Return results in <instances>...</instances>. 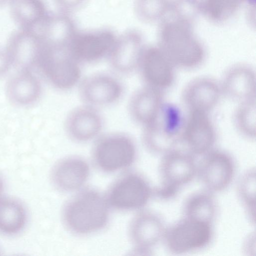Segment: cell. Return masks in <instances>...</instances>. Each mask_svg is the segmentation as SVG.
Masks as SVG:
<instances>
[{
    "mask_svg": "<svg viewBox=\"0 0 256 256\" xmlns=\"http://www.w3.org/2000/svg\"><path fill=\"white\" fill-rule=\"evenodd\" d=\"M254 70L244 64L229 68L220 83L222 93L240 102L256 99Z\"/></svg>",
    "mask_w": 256,
    "mask_h": 256,
    "instance_id": "obj_21",
    "label": "cell"
},
{
    "mask_svg": "<svg viewBox=\"0 0 256 256\" xmlns=\"http://www.w3.org/2000/svg\"><path fill=\"white\" fill-rule=\"evenodd\" d=\"M117 36L108 28L77 30L66 47L82 64L94 63L108 58Z\"/></svg>",
    "mask_w": 256,
    "mask_h": 256,
    "instance_id": "obj_10",
    "label": "cell"
},
{
    "mask_svg": "<svg viewBox=\"0 0 256 256\" xmlns=\"http://www.w3.org/2000/svg\"><path fill=\"white\" fill-rule=\"evenodd\" d=\"M76 192L62 208V219L67 230L82 236L104 228L109 221L110 208L104 196L90 188Z\"/></svg>",
    "mask_w": 256,
    "mask_h": 256,
    "instance_id": "obj_1",
    "label": "cell"
},
{
    "mask_svg": "<svg viewBox=\"0 0 256 256\" xmlns=\"http://www.w3.org/2000/svg\"><path fill=\"white\" fill-rule=\"evenodd\" d=\"M64 123L68 138L81 143L96 139L104 126V118L98 108L84 104L72 110Z\"/></svg>",
    "mask_w": 256,
    "mask_h": 256,
    "instance_id": "obj_17",
    "label": "cell"
},
{
    "mask_svg": "<svg viewBox=\"0 0 256 256\" xmlns=\"http://www.w3.org/2000/svg\"><path fill=\"white\" fill-rule=\"evenodd\" d=\"M145 46L141 34L129 30L118 36L108 57L111 68L120 74L138 70Z\"/></svg>",
    "mask_w": 256,
    "mask_h": 256,
    "instance_id": "obj_16",
    "label": "cell"
},
{
    "mask_svg": "<svg viewBox=\"0 0 256 256\" xmlns=\"http://www.w3.org/2000/svg\"><path fill=\"white\" fill-rule=\"evenodd\" d=\"M176 68L159 46H145L138 70L144 86L164 92L172 86Z\"/></svg>",
    "mask_w": 256,
    "mask_h": 256,
    "instance_id": "obj_14",
    "label": "cell"
},
{
    "mask_svg": "<svg viewBox=\"0 0 256 256\" xmlns=\"http://www.w3.org/2000/svg\"><path fill=\"white\" fill-rule=\"evenodd\" d=\"M163 218L156 212L142 210L131 220L128 236L133 245L132 252L150 255L162 240L166 228Z\"/></svg>",
    "mask_w": 256,
    "mask_h": 256,
    "instance_id": "obj_12",
    "label": "cell"
},
{
    "mask_svg": "<svg viewBox=\"0 0 256 256\" xmlns=\"http://www.w3.org/2000/svg\"><path fill=\"white\" fill-rule=\"evenodd\" d=\"M26 221V211L18 202L11 198H0V232L16 234L24 228Z\"/></svg>",
    "mask_w": 256,
    "mask_h": 256,
    "instance_id": "obj_26",
    "label": "cell"
},
{
    "mask_svg": "<svg viewBox=\"0 0 256 256\" xmlns=\"http://www.w3.org/2000/svg\"><path fill=\"white\" fill-rule=\"evenodd\" d=\"M209 114L192 110L184 117L180 144L195 157L214 149L216 141V127Z\"/></svg>",
    "mask_w": 256,
    "mask_h": 256,
    "instance_id": "obj_11",
    "label": "cell"
},
{
    "mask_svg": "<svg viewBox=\"0 0 256 256\" xmlns=\"http://www.w3.org/2000/svg\"><path fill=\"white\" fill-rule=\"evenodd\" d=\"M87 0H54L58 11L70 14L80 8Z\"/></svg>",
    "mask_w": 256,
    "mask_h": 256,
    "instance_id": "obj_31",
    "label": "cell"
},
{
    "mask_svg": "<svg viewBox=\"0 0 256 256\" xmlns=\"http://www.w3.org/2000/svg\"><path fill=\"white\" fill-rule=\"evenodd\" d=\"M198 162L197 176L204 189L213 193L226 190L234 180L236 161L228 152L214 148Z\"/></svg>",
    "mask_w": 256,
    "mask_h": 256,
    "instance_id": "obj_9",
    "label": "cell"
},
{
    "mask_svg": "<svg viewBox=\"0 0 256 256\" xmlns=\"http://www.w3.org/2000/svg\"><path fill=\"white\" fill-rule=\"evenodd\" d=\"M42 86L40 79L31 71H20L8 80L6 93L13 104L26 106L40 98Z\"/></svg>",
    "mask_w": 256,
    "mask_h": 256,
    "instance_id": "obj_23",
    "label": "cell"
},
{
    "mask_svg": "<svg viewBox=\"0 0 256 256\" xmlns=\"http://www.w3.org/2000/svg\"><path fill=\"white\" fill-rule=\"evenodd\" d=\"M162 156L159 166L160 182L154 188V196L160 200H171L196 176L198 162L194 156L178 148Z\"/></svg>",
    "mask_w": 256,
    "mask_h": 256,
    "instance_id": "obj_4",
    "label": "cell"
},
{
    "mask_svg": "<svg viewBox=\"0 0 256 256\" xmlns=\"http://www.w3.org/2000/svg\"><path fill=\"white\" fill-rule=\"evenodd\" d=\"M134 8L139 20L145 22H152L160 16L162 0H134Z\"/></svg>",
    "mask_w": 256,
    "mask_h": 256,
    "instance_id": "obj_30",
    "label": "cell"
},
{
    "mask_svg": "<svg viewBox=\"0 0 256 256\" xmlns=\"http://www.w3.org/2000/svg\"><path fill=\"white\" fill-rule=\"evenodd\" d=\"M9 6L18 28L36 32L50 12L44 0H13Z\"/></svg>",
    "mask_w": 256,
    "mask_h": 256,
    "instance_id": "obj_24",
    "label": "cell"
},
{
    "mask_svg": "<svg viewBox=\"0 0 256 256\" xmlns=\"http://www.w3.org/2000/svg\"><path fill=\"white\" fill-rule=\"evenodd\" d=\"M160 40L159 46L176 67L192 69L204 60V48L192 36L186 20L179 18L166 23Z\"/></svg>",
    "mask_w": 256,
    "mask_h": 256,
    "instance_id": "obj_2",
    "label": "cell"
},
{
    "mask_svg": "<svg viewBox=\"0 0 256 256\" xmlns=\"http://www.w3.org/2000/svg\"><path fill=\"white\" fill-rule=\"evenodd\" d=\"M78 30L70 14L50 12L37 31L46 44L66 46Z\"/></svg>",
    "mask_w": 256,
    "mask_h": 256,
    "instance_id": "obj_22",
    "label": "cell"
},
{
    "mask_svg": "<svg viewBox=\"0 0 256 256\" xmlns=\"http://www.w3.org/2000/svg\"><path fill=\"white\" fill-rule=\"evenodd\" d=\"M90 174V167L83 158L70 156L61 158L52 168L50 179L54 186L62 192L80 190Z\"/></svg>",
    "mask_w": 256,
    "mask_h": 256,
    "instance_id": "obj_18",
    "label": "cell"
},
{
    "mask_svg": "<svg viewBox=\"0 0 256 256\" xmlns=\"http://www.w3.org/2000/svg\"><path fill=\"white\" fill-rule=\"evenodd\" d=\"M81 66L71 55L66 46L43 42L36 68L56 88L67 90L79 84L82 78Z\"/></svg>",
    "mask_w": 256,
    "mask_h": 256,
    "instance_id": "obj_6",
    "label": "cell"
},
{
    "mask_svg": "<svg viewBox=\"0 0 256 256\" xmlns=\"http://www.w3.org/2000/svg\"><path fill=\"white\" fill-rule=\"evenodd\" d=\"M164 102V92L144 86L131 96L128 114L135 122L144 127L154 120Z\"/></svg>",
    "mask_w": 256,
    "mask_h": 256,
    "instance_id": "obj_20",
    "label": "cell"
},
{
    "mask_svg": "<svg viewBox=\"0 0 256 256\" xmlns=\"http://www.w3.org/2000/svg\"><path fill=\"white\" fill-rule=\"evenodd\" d=\"M12 66L5 50L0 48V77L4 74Z\"/></svg>",
    "mask_w": 256,
    "mask_h": 256,
    "instance_id": "obj_32",
    "label": "cell"
},
{
    "mask_svg": "<svg viewBox=\"0 0 256 256\" xmlns=\"http://www.w3.org/2000/svg\"><path fill=\"white\" fill-rule=\"evenodd\" d=\"M104 196L110 208L124 212L140 210L154 196V188L142 174L129 171L115 180Z\"/></svg>",
    "mask_w": 256,
    "mask_h": 256,
    "instance_id": "obj_8",
    "label": "cell"
},
{
    "mask_svg": "<svg viewBox=\"0 0 256 256\" xmlns=\"http://www.w3.org/2000/svg\"><path fill=\"white\" fill-rule=\"evenodd\" d=\"M236 128L246 138L255 139L256 135V99L240 102L234 114Z\"/></svg>",
    "mask_w": 256,
    "mask_h": 256,
    "instance_id": "obj_28",
    "label": "cell"
},
{
    "mask_svg": "<svg viewBox=\"0 0 256 256\" xmlns=\"http://www.w3.org/2000/svg\"><path fill=\"white\" fill-rule=\"evenodd\" d=\"M124 92L121 81L108 72L90 74L79 84L78 93L84 104L98 108L118 102Z\"/></svg>",
    "mask_w": 256,
    "mask_h": 256,
    "instance_id": "obj_13",
    "label": "cell"
},
{
    "mask_svg": "<svg viewBox=\"0 0 256 256\" xmlns=\"http://www.w3.org/2000/svg\"><path fill=\"white\" fill-rule=\"evenodd\" d=\"M213 224L182 216L166 226L162 242L169 252L182 254L208 247L214 236Z\"/></svg>",
    "mask_w": 256,
    "mask_h": 256,
    "instance_id": "obj_7",
    "label": "cell"
},
{
    "mask_svg": "<svg viewBox=\"0 0 256 256\" xmlns=\"http://www.w3.org/2000/svg\"><path fill=\"white\" fill-rule=\"evenodd\" d=\"M243 0H206L204 8L215 20H222L230 16Z\"/></svg>",
    "mask_w": 256,
    "mask_h": 256,
    "instance_id": "obj_29",
    "label": "cell"
},
{
    "mask_svg": "<svg viewBox=\"0 0 256 256\" xmlns=\"http://www.w3.org/2000/svg\"><path fill=\"white\" fill-rule=\"evenodd\" d=\"M43 42L35 31L18 28L12 32L4 48L10 62L20 71L37 67Z\"/></svg>",
    "mask_w": 256,
    "mask_h": 256,
    "instance_id": "obj_15",
    "label": "cell"
},
{
    "mask_svg": "<svg viewBox=\"0 0 256 256\" xmlns=\"http://www.w3.org/2000/svg\"><path fill=\"white\" fill-rule=\"evenodd\" d=\"M222 94L220 83L210 78L200 77L188 84L182 98L188 111L210 113L219 102Z\"/></svg>",
    "mask_w": 256,
    "mask_h": 256,
    "instance_id": "obj_19",
    "label": "cell"
},
{
    "mask_svg": "<svg viewBox=\"0 0 256 256\" xmlns=\"http://www.w3.org/2000/svg\"><path fill=\"white\" fill-rule=\"evenodd\" d=\"M184 116L176 105L164 102L154 120L143 127L142 142L150 152L162 156L180 144Z\"/></svg>",
    "mask_w": 256,
    "mask_h": 256,
    "instance_id": "obj_3",
    "label": "cell"
},
{
    "mask_svg": "<svg viewBox=\"0 0 256 256\" xmlns=\"http://www.w3.org/2000/svg\"><path fill=\"white\" fill-rule=\"evenodd\" d=\"M3 190H4V183H3V181L2 179V178L0 176V196H2V194L3 192Z\"/></svg>",
    "mask_w": 256,
    "mask_h": 256,
    "instance_id": "obj_34",
    "label": "cell"
},
{
    "mask_svg": "<svg viewBox=\"0 0 256 256\" xmlns=\"http://www.w3.org/2000/svg\"><path fill=\"white\" fill-rule=\"evenodd\" d=\"M256 170L250 168L240 176L237 194L249 220L255 224Z\"/></svg>",
    "mask_w": 256,
    "mask_h": 256,
    "instance_id": "obj_27",
    "label": "cell"
},
{
    "mask_svg": "<svg viewBox=\"0 0 256 256\" xmlns=\"http://www.w3.org/2000/svg\"><path fill=\"white\" fill-rule=\"evenodd\" d=\"M138 149L134 138L123 132L100 135L92 150L94 166L100 171L110 174L125 170L136 162Z\"/></svg>",
    "mask_w": 256,
    "mask_h": 256,
    "instance_id": "obj_5",
    "label": "cell"
},
{
    "mask_svg": "<svg viewBox=\"0 0 256 256\" xmlns=\"http://www.w3.org/2000/svg\"><path fill=\"white\" fill-rule=\"evenodd\" d=\"M13 0H0V7L4 6H9Z\"/></svg>",
    "mask_w": 256,
    "mask_h": 256,
    "instance_id": "obj_33",
    "label": "cell"
},
{
    "mask_svg": "<svg viewBox=\"0 0 256 256\" xmlns=\"http://www.w3.org/2000/svg\"><path fill=\"white\" fill-rule=\"evenodd\" d=\"M218 212L214 193L206 189L188 196L182 206L183 216L214 224Z\"/></svg>",
    "mask_w": 256,
    "mask_h": 256,
    "instance_id": "obj_25",
    "label": "cell"
}]
</instances>
